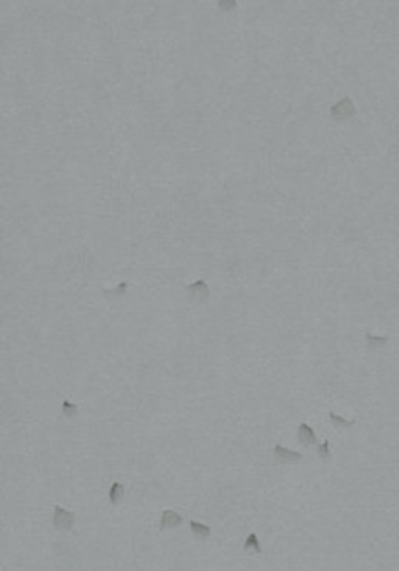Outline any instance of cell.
<instances>
[{"mask_svg": "<svg viewBox=\"0 0 399 571\" xmlns=\"http://www.w3.org/2000/svg\"><path fill=\"white\" fill-rule=\"evenodd\" d=\"M244 549L246 551H254V553H257V555H261L262 553L261 543H259L256 533H249V535H247V538L244 541Z\"/></svg>", "mask_w": 399, "mask_h": 571, "instance_id": "obj_10", "label": "cell"}, {"mask_svg": "<svg viewBox=\"0 0 399 571\" xmlns=\"http://www.w3.org/2000/svg\"><path fill=\"white\" fill-rule=\"evenodd\" d=\"M297 441H299L302 446H311V444H317L316 433L313 431L309 424L302 422L299 424V429H297Z\"/></svg>", "mask_w": 399, "mask_h": 571, "instance_id": "obj_6", "label": "cell"}, {"mask_svg": "<svg viewBox=\"0 0 399 571\" xmlns=\"http://www.w3.org/2000/svg\"><path fill=\"white\" fill-rule=\"evenodd\" d=\"M187 294L192 301H205L209 296V286L204 281H197L187 287Z\"/></svg>", "mask_w": 399, "mask_h": 571, "instance_id": "obj_5", "label": "cell"}, {"mask_svg": "<svg viewBox=\"0 0 399 571\" xmlns=\"http://www.w3.org/2000/svg\"><path fill=\"white\" fill-rule=\"evenodd\" d=\"M184 523V518L172 510H166L161 518V530H174Z\"/></svg>", "mask_w": 399, "mask_h": 571, "instance_id": "obj_4", "label": "cell"}, {"mask_svg": "<svg viewBox=\"0 0 399 571\" xmlns=\"http://www.w3.org/2000/svg\"><path fill=\"white\" fill-rule=\"evenodd\" d=\"M191 533L194 535L196 540L199 541H205L211 536V528L207 526V524H202V523H197V521H191Z\"/></svg>", "mask_w": 399, "mask_h": 571, "instance_id": "obj_7", "label": "cell"}, {"mask_svg": "<svg viewBox=\"0 0 399 571\" xmlns=\"http://www.w3.org/2000/svg\"><path fill=\"white\" fill-rule=\"evenodd\" d=\"M52 523H54V528H56L57 531H70L75 524V514L64 510L62 506H56L54 508Z\"/></svg>", "mask_w": 399, "mask_h": 571, "instance_id": "obj_1", "label": "cell"}, {"mask_svg": "<svg viewBox=\"0 0 399 571\" xmlns=\"http://www.w3.org/2000/svg\"><path fill=\"white\" fill-rule=\"evenodd\" d=\"M329 421H331V424H333L334 428H338V429L351 428V426L354 424V421H352V420H344V418L338 416V414L333 413V411L329 413Z\"/></svg>", "mask_w": 399, "mask_h": 571, "instance_id": "obj_11", "label": "cell"}, {"mask_svg": "<svg viewBox=\"0 0 399 571\" xmlns=\"http://www.w3.org/2000/svg\"><path fill=\"white\" fill-rule=\"evenodd\" d=\"M388 341H389L388 336H372V334H366L368 348L372 349V351H377V349L384 348V346L388 344Z\"/></svg>", "mask_w": 399, "mask_h": 571, "instance_id": "obj_9", "label": "cell"}, {"mask_svg": "<svg viewBox=\"0 0 399 571\" xmlns=\"http://www.w3.org/2000/svg\"><path fill=\"white\" fill-rule=\"evenodd\" d=\"M317 456L321 458L322 463H329L331 459H333V454H331V450H329V441H326L321 444V446H317Z\"/></svg>", "mask_w": 399, "mask_h": 571, "instance_id": "obj_12", "label": "cell"}, {"mask_svg": "<svg viewBox=\"0 0 399 571\" xmlns=\"http://www.w3.org/2000/svg\"><path fill=\"white\" fill-rule=\"evenodd\" d=\"M77 406L72 404L70 401H64V404H62V413H64V416L67 418H74L75 414H77Z\"/></svg>", "mask_w": 399, "mask_h": 571, "instance_id": "obj_13", "label": "cell"}, {"mask_svg": "<svg viewBox=\"0 0 399 571\" xmlns=\"http://www.w3.org/2000/svg\"><path fill=\"white\" fill-rule=\"evenodd\" d=\"M354 105L351 104V100L349 99H344V100H341V102H339L338 105H334L333 107V111H331V114H333V117L334 119H338V120H342V119H349L351 116H354Z\"/></svg>", "mask_w": 399, "mask_h": 571, "instance_id": "obj_3", "label": "cell"}, {"mask_svg": "<svg viewBox=\"0 0 399 571\" xmlns=\"http://www.w3.org/2000/svg\"><path fill=\"white\" fill-rule=\"evenodd\" d=\"M274 459L277 463L283 464H291V463H299L302 459V454L297 451H291L287 448L281 446V444H276L274 446Z\"/></svg>", "mask_w": 399, "mask_h": 571, "instance_id": "obj_2", "label": "cell"}, {"mask_svg": "<svg viewBox=\"0 0 399 571\" xmlns=\"http://www.w3.org/2000/svg\"><path fill=\"white\" fill-rule=\"evenodd\" d=\"M124 496H125L124 486L120 484V483H117V481H115V483H112L111 491H109V500H111V505L112 506H119L120 503H122Z\"/></svg>", "mask_w": 399, "mask_h": 571, "instance_id": "obj_8", "label": "cell"}]
</instances>
